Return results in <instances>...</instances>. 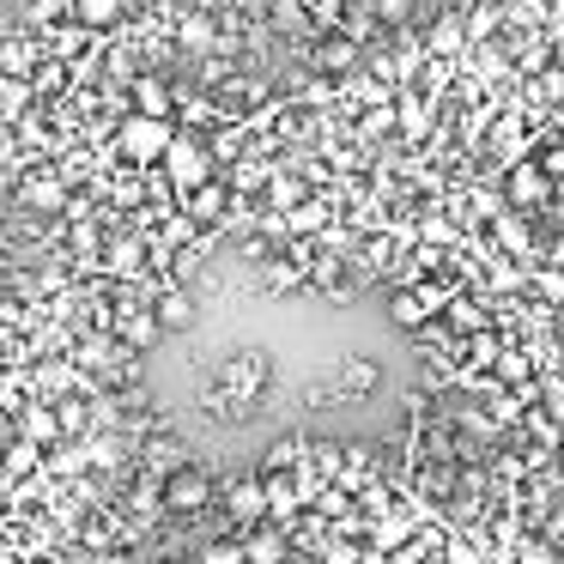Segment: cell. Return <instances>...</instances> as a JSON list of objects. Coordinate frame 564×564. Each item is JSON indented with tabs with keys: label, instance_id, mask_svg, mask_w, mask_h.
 <instances>
[{
	"label": "cell",
	"instance_id": "obj_1",
	"mask_svg": "<svg viewBox=\"0 0 564 564\" xmlns=\"http://www.w3.org/2000/svg\"><path fill=\"white\" fill-rule=\"evenodd\" d=\"M207 503H213V474H207V467L183 462V467L164 474V510H171V516H200Z\"/></svg>",
	"mask_w": 564,
	"mask_h": 564
},
{
	"label": "cell",
	"instance_id": "obj_2",
	"mask_svg": "<svg viewBox=\"0 0 564 564\" xmlns=\"http://www.w3.org/2000/svg\"><path fill=\"white\" fill-rule=\"evenodd\" d=\"M164 176H171V188L188 195V188H200L213 176V152L188 134H171V147H164Z\"/></svg>",
	"mask_w": 564,
	"mask_h": 564
},
{
	"label": "cell",
	"instance_id": "obj_3",
	"mask_svg": "<svg viewBox=\"0 0 564 564\" xmlns=\"http://www.w3.org/2000/svg\"><path fill=\"white\" fill-rule=\"evenodd\" d=\"M219 382H225V394H231L243 413H256V401H261V389H268V358L261 352H237V358H225L219 365Z\"/></svg>",
	"mask_w": 564,
	"mask_h": 564
},
{
	"label": "cell",
	"instance_id": "obj_4",
	"mask_svg": "<svg viewBox=\"0 0 564 564\" xmlns=\"http://www.w3.org/2000/svg\"><path fill=\"white\" fill-rule=\"evenodd\" d=\"M116 147H122L134 164H159L164 147H171V122H164V116H140L134 110L122 122V134H116Z\"/></svg>",
	"mask_w": 564,
	"mask_h": 564
},
{
	"label": "cell",
	"instance_id": "obj_5",
	"mask_svg": "<svg viewBox=\"0 0 564 564\" xmlns=\"http://www.w3.org/2000/svg\"><path fill=\"white\" fill-rule=\"evenodd\" d=\"M285 558H292V534H285V522H273V516L249 522V534H243V564H285Z\"/></svg>",
	"mask_w": 564,
	"mask_h": 564
},
{
	"label": "cell",
	"instance_id": "obj_6",
	"mask_svg": "<svg viewBox=\"0 0 564 564\" xmlns=\"http://www.w3.org/2000/svg\"><path fill=\"white\" fill-rule=\"evenodd\" d=\"M552 195V176L540 171V164H510V176H503V200H510V207H540V200Z\"/></svg>",
	"mask_w": 564,
	"mask_h": 564
},
{
	"label": "cell",
	"instance_id": "obj_7",
	"mask_svg": "<svg viewBox=\"0 0 564 564\" xmlns=\"http://www.w3.org/2000/svg\"><path fill=\"white\" fill-rule=\"evenodd\" d=\"M231 207H237V200H231V188H225V183H213V176H207L200 188H188V207H183V213H188L195 225H219Z\"/></svg>",
	"mask_w": 564,
	"mask_h": 564
},
{
	"label": "cell",
	"instance_id": "obj_8",
	"mask_svg": "<svg viewBox=\"0 0 564 564\" xmlns=\"http://www.w3.org/2000/svg\"><path fill=\"white\" fill-rule=\"evenodd\" d=\"M19 207H31V213H62V207H67L62 176H50V171L25 176V183H19Z\"/></svg>",
	"mask_w": 564,
	"mask_h": 564
},
{
	"label": "cell",
	"instance_id": "obj_9",
	"mask_svg": "<svg viewBox=\"0 0 564 564\" xmlns=\"http://www.w3.org/2000/svg\"><path fill=\"white\" fill-rule=\"evenodd\" d=\"M225 516H231L237 528L261 522V516H268V498H261V479H237V486L225 491Z\"/></svg>",
	"mask_w": 564,
	"mask_h": 564
},
{
	"label": "cell",
	"instance_id": "obj_10",
	"mask_svg": "<svg viewBox=\"0 0 564 564\" xmlns=\"http://www.w3.org/2000/svg\"><path fill=\"white\" fill-rule=\"evenodd\" d=\"M377 382H382V370L370 365V358H346L334 389H340V401H365V394H377Z\"/></svg>",
	"mask_w": 564,
	"mask_h": 564
},
{
	"label": "cell",
	"instance_id": "obj_11",
	"mask_svg": "<svg viewBox=\"0 0 564 564\" xmlns=\"http://www.w3.org/2000/svg\"><path fill=\"white\" fill-rule=\"evenodd\" d=\"M152 316H159V328H171V334H188V328H195V297H188L183 285H171V292H159V304H152Z\"/></svg>",
	"mask_w": 564,
	"mask_h": 564
},
{
	"label": "cell",
	"instance_id": "obj_12",
	"mask_svg": "<svg viewBox=\"0 0 564 564\" xmlns=\"http://www.w3.org/2000/svg\"><path fill=\"white\" fill-rule=\"evenodd\" d=\"M43 62L37 37H0V74H13V79H31V67Z\"/></svg>",
	"mask_w": 564,
	"mask_h": 564
},
{
	"label": "cell",
	"instance_id": "obj_13",
	"mask_svg": "<svg viewBox=\"0 0 564 564\" xmlns=\"http://www.w3.org/2000/svg\"><path fill=\"white\" fill-rule=\"evenodd\" d=\"M31 104H37V91H31V79H13V74H0V122L13 128L31 116Z\"/></svg>",
	"mask_w": 564,
	"mask_h": 564
},
{
	"label": "cell",
	"instance_id": "obj_14",
	"mask_svg": "<svg viewBox=\"0 0 564 564\" xmlns=\"http://www.w3.org/2000/svg\"><path fill=\"white\" fill-rule=\"evenodd\" d=\"M389 316H394V328H425V322L437 316V297L431 292H394Z\"/></svg>",
	"mask_w": 564,
	"mask_h": 564
},
{
	"label": "cell",
	"instance_id": "obj_15",
	"mask_svg": "<svg viewBox=\"0 0 564 564\" xmlns=\"http://www.w3.org/2000/svg\"><path fill=\"white\" fill-rule=\"evenodd\" d=\"M43 467V443H31V437H19V443H7L0 449V479H19V474H37Z\"/></svg>",
	"mask_w": 564,
	"mask_h": 564
},
{
	"label": "cell",
	"instance_id": "obj_16",
	"mask_svg": "<svg viewBox=\"0 0 564 564\" xmlns=\"http://www.w3.org/2000/svg\"><path fill=\"white\" fill-rule=\"evenodd\" d=\"M134 110L140 116H164V122H171V86H164L159 74H140L134 79Z\"/></svg>",
	"mask_w": 564,
	"mask_h": 564
},
{
	"label": "cell",
	"instance_id": "obj_17",
	"mask_svg": "<svg viewBox=\"0 0 564 564\" xmlns=\"http://www.w3.org/2000/svg\"><path fill=\"white\" fill-rule=\"evenodd\" d=\"M122 13H128L122 0H74V19L86 31H116V25H122Z\"/></svg>",
	"mask_w": 564,
	"mask_h": 564
},
{
	"label": "cell",
	"instance_id": "obj_18",
	"mask_svg": "<svg viewBox=\"0 0 564 564\" xmlns=\"http://www.w3.org/2000/svg\"><path fill=\"white\" fill-rule=\"evenodd\" d=\"M116 322H122V334H128V346H134V352H140V346H152V340H159V316H152V310L122 304V316H116Z\"/></svg>",
	"mask_w": 564,
	"mask_h": 564
},
{
	"label": "cell",
	"instance_id": "obj_19",
	"mask_svg": "<svg viewBox=\"0 0 564 564\" xmlns=\"http://www.w3.org/2000/svg\"><path fill=\"white\" fill-rule=\"evenodd\" d=\"M140 256H147V249H140V237H122V243H110V273H116V280H134V273L147 268Z\"/></svg>",
	"mask_w": 564,
	"mask_h": 564
},
{
	"label": "cell",
	"instance_id": "obj_20",
	"mask_svg": "<svg viewBox=\"0 0 564 564\" xmlns=\"http://www.w3.org/2000/svg\"><path fill=\"white\" fill-rule=\"evenodd\" d=\"M25 437H31V443H55V437H62V419H55V406H31V413H25Z\"/></svg>",
	"mask_w": 564,
	"mask_h": 564
},
{
	"label": "cell",
	"instance_id": "obj_21",
	"mask_svg": "<svg viewBox=\"0 0 564 564\" xmlns=\"http://www.w3.org/2000/svg\"><path fill=\"white\" fill-rule=\"evenodd\" d=\"M176 43H183V50H213V19L207 13H188L183 25H176Z\"/></svg>",
	"mask_w": 564,
	"mask_h": 564
},
{
	"label": "cell",
	"instance_id": "obj_22",
	"mask_svg": "<svg viewBox=\"0 0 564 564\" xmlns=\"http://www.w3.org/2000/svg\"><path fill=\"white\" fill-rule=\"evenodd\" d=\"M352 37H328V43H322V50H316V67H328V74H346V67H352Z\"/></svg>",
	"mask_w": 564,
	"mask_h": 564
},
{
	"label": "cell",
	"instance_id": "obj_23",
	"mask_svg": "<svg viewBox=\"0 0 564 564\" xmlns=\"http://www.w3.org/2000/svg\"><path fill=\"white\" fill-rule=\"evenodd\" d=\"M200 564H243V534H225L200 546Z\"/></svg>",
	"mask_w": 564,
	"mask_h": 564
},
{
	"label": "cell",
	"instance_id": "obj_24",
	"mask_svg": "<svg viewBox=\"0 0 564 564\" xmlns=\"http://www.w3.org/2000/svg\"><path fill=\"white\" fill-rule=\"evenodd\" d=\"M462 43H467V25H462V19H443V25L431 31V50H437V55H455Z\"/></svg>",
	"mask_w": 564,
	"mask_h": 564
},
{
	"label": "cell",
	"instance_id": "obj_25",
	"mask_svg": "<svg viewBox=\"0 0 564 564\" xmlns=\"http://www.w3.org/2000/svg\"><path fill=\"white\" fill-rule=\"evenodd\" d=\"M394 122H401L406 140H425L431 134V110H425V104H401V116H394Z\"/></svg>",
	"mask_w": 564,
	"mask_h": 564
},
{
	"label": "cell",
	"instance_id": "obj_26",
	"mask_svg": "<svg viewBox=\"0 0 564 564\" xmlns=\"http://www.w3.org/2000/svg\"><path fill=\"white\" fill-rule=\"evenodd\" d=\"M491 365H498L503 382H528V377H534V365H528L522 352H503V346H498V358H491Z\"/></svg>",
	"mask_w": 564,
	"mask_h": 564
},
{
	"label": "cell",
	"instance_id": "obj_27",
	"mask_svg": "<svg viewBox=\"0 0 564 564\" xmlns=\"http://www.w3.org/2000/svg\"><path fill=\"white\" fill-rule=\"evenodd\" d=\"M55 419H62V437H67V431H74V437H79V431H86V425H91V413H86V401H62V406H55Z\"/></svg>",
	"mask_w": 564,
	"mask_h": 564
},
{
	"label": "cell",
	"instance_id": "obj_28",
	"mask_svg": "<svg viewBox=\"0 0 564 564\" xmlns=\"http://www.w3.org/2000/svg\"><path fill=\"white\" fill-rule=\"evenodd\" d=\"M322 564H358V546H352V540H322Z\"/></svg>",
	"mask_w": 564,
	"mask_h": 564
},
{
	"label": "cell",
	"instance_id": "obj_29",
	"mask_svg": "<svg viewBox=\"0 0 564 564\" xmlns=\"http://www.w3.org/2000/svg\"><path fill=\"white\" fill-rule=\"evenodd\" d=\"M462 25H467V37H491V31H498V13H491V7H474Z\"/></svg>",
	"mask_w": 564,
	"mask_h": 564
},
{
	"label": "cell",
	"instance_id": "obj_30",
	"mask_svg": "<svg viewBox=\"0 0 564 564\" xmlns=\"http://www.w3.org/2000/svg\"><path fill=\"white\" fill-rule=\"evenodd\" d=\"M449 322L462 334H474V328H486V310H474V304H449Z\"/></svg>",
	"mask_w": 564,
	"mask_h": 564
},
{
	"label": "cell",
	"instance_id": "obj_31",
	"mask_svg": "<svg viewBox=\"0 0 564 564\" xmlns=\"http://www.w3.org/2000/svg\"><path fill=\"white\" fill-rule=\"evenodd\" d=\"M498 237H503L510 249H528V225L516 219V213H503V219H498Z\"/></svg>",
	"mask_w": 564,
	"mask_h": 564
},
{
	"label": "cell",
	"instance_id": "obj_32",
	"mask_svg": "<svg viewBox=\"0 0 564 564\" xmlns=\"http://www.w3.org/2000/svg\"><path fill=\"white\" fill-rule=\"evenodd\" d=\"M467 352H474V365H491V358H498V334H479L474 328V346H467Z\"/></svg>",
	"mask_w": 564,
	"mask_h": 564
},
{
	"label": "cell",
	"instance_id": "obj_33",
	"mask_svg": "<svg viewBox=\"0 0 564 564\" xmlns=\"http://www.w3.org/2000/svg\"><path fill=\"white\" fill-rule=\"evenodd\" d=\"M297 449H304L297 437H280V443H273V455H268V467H292V462H297Z\"/></svg>",
	"mask_w": 564,
	"mask_h": 564
},
{
	"label": "cell",
	"instance_id": "obj_34",
	"mask_svg": "<svg viewBox=\"0 0 564 564\" xmlns=\"http://www.w3.org/2000/svg\"><path fill=\"white\" fill-rule=\"evenodd\" d=\"M285 225H297V231H310V225H322V207H316V200H304V207H297Z\"/></svg>",
	"mask_w": 564,
	"mask_h": 564
},
{
	"label": "cell",
	"instance_id": "obj_35",
	"mask_svg": "<svg viewBox=\"0 0 564 564\" xmlns=\"http://www.w3.org/2000/svg\"><path fill=\"white\" fill-rule=\"evenodd\" d=\"M522 564H558V552L540 546V540H528V546H522Z\"/></svg>",
	"mask_w": 564,
	"mask_h": 564
},
{
	"label": "cell",
	"instance_id": "obj_36",
	"mask_svg": "<svg viewBox=\"0 0 564 564\" xmlns=\"http://www.w3.org/2000/svg\"><path fill=\"white\" fill-rule=\"evenodd\" d=\"M540 171H546V176H552V183H558V176H564V147H552V152H546V159H540Z\"/></svg>",
	"mask_w": 564,
	"mask_h": 564
},
{
	"label": "cell",
	"instance_id": "obj_37",
	"mask_svg": "<svg viewBox=\"0 0 564 564\" xmlns=\"http://www.w3.org/2000/svg\"><path fill=\"white\" fill-rule=\"evenodd\" d=\"M401 7H406V0H377V13H382V19H401Z\"/></svg>",
	"mask_w": 564,
	"mask_h": 564
},
{
	"label": "cell",
	"instance_id": "obj_38",
	"mask_svg": "<svg viewBox=\"0 0 564 564\" xmlns=\"http://www.w3.org/2000/svg\"><path fill=\"white\" fill-rule=\"evenodd\" d=\"M358 564H389V558H382V552H358Z\"/></svg>",
	"mask_w": 564,
	"mask_h": 564
}]
</instances>
